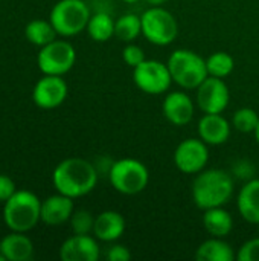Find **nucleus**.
I'll return each mask as SVG.
<instances>
[{
    "instance_id": "423d86ee",
    "label": "nucleus",
    "mask_w": 259,
    "mask_h": 261,
    "mask_svg": "<svg viewBox=\"0 0 259 261\" xmlns=\"http://www.w3.org/2000/svg\"><path fill=\"white\" fill-rule=\"evenodd\" d=\"M90 15V9L84 0H60L50 9L49 20L58 35L75 37L85 31Z\"/></svg>"
},
{
    "instance_id": "f03ea898",
    "label": "nucleus",
    "mask_w": 259,
    "mask_h": 261,
    "mask_svg": "<svg viewBox=\"0 0 259 261\" xmlns=\"http://www.w3.org/2000/svg\"><path fill=\"white\" fill-rule=\"evenodd\" d=\"M234 177L218 168L203 170L192 182V200L202 211L224 206L234 196Z\"/></svg>"
},
{
    "instance_id": "0eeeda50",
    "label": "nucleus",
    "mask_w": 259,
    "mask_h": 261,
    "mask_svg": "<svg viewBox=\"0 0 259 261\" xmlns=\"http://www.w3.org/2000/svg\"><path fill=\"white\" fill-rule=\"evenodd\" d=\"M142 35L156 46L171 44L179 34L176 17L162 6H150L142 15Z\"/></svg>"
},
{
    "instance_id": "9d476101",
    "label": "nucleus",
    "mask_w": 259,
    "mask_h": 261,
    "mask_svg": "<svg viewBox=\"0 0 259 261\" xmlns=\"http://www.w3.org/2000/svg\"><path fill=\"white\" fill-rule=\"evenodd\" d=\"M209 162L208 144L197 138L182 141L174 151V164L185 174H198Z\"/></svg>"
},
{
    "instance_id": "7ed1b4c3",
    "label": "nucleus",
    "mask_w": 259,
    "mask_h": 261,
    "mask_svg": "<svg viewBox=\"0 0 259 261\" xmlns=\"http://www.w3.org/2000/svg\"><path fill=\"white\" fill-rule=\"evenodd\" d=\"M3 222L15 232H29L41 222V200L27 190H17L3 203Z\"/></svg>"
},
{
    "instance_id": "c85d7f7f",
    "label": "nucleus",
    "mask_w": 259,
    "mask_h": 261,
    "mask_svg": "<svg viewBox=\"0 0 259 261\" xmlns=\"http://www.w3.org/2000/svg\"><path fill=\"white\" fill-rule=\"evenodd\" d=\"M238 261H259V237L247 240L237 252Z\"/></svg>"
},
{
    "instance_id": "f704fd0d",
    "label": "nucleus",
    "mask_w": 259,
    "mask_h": 261,
    "mask_svg": "<svg viewBox=\"0 0 259 261\" xmlns=\"http://www.w3.org/2000/svg\"><path fill=\"white\" fill-rule=\"evenodd\" d=\"M0 261H6V260H5V257H3V254H2V252H0Z\"/></svg>"
},
{
    "instance_id": "b1692460",
    "label": "nucleus",
    "mask_w": 259,
    "mask_h": 261,
    "mask_svg": "<svg viewBox=\"0 0 259 261\" xmlns=\"http://www.w3.org/2000/svg\"><path fill=\"white\" fill-rule=\"evenodd\" d=\"M142 34V20L136 14H125L114 21V37L131 43Z\"/></svg>"
},
{
    "instance_id": "7c9ffc66",
    "label": "nucleus",
    "mask_w": 259,
    "mask_h": 261,
    "mask_svg": "<svg viewBox=\"0 0 259 261\" xmlns=\"http://www.w3.org/2000/svg\"><path fill=\"white\" fill-rule=\"evenodd\" d=\"M15 191H17V187L14 180L6 174H0V202L5 203L9 197L14 196Z\"/></svg>"
},
{
    "instance_id": "39448f33",
    "label": "nucleus",
    "mask_w": 259,
    "mask_h": 261,
    "mask_svg": "<svg viewBox=\"0 0 259 261\" xmlns=\"http://www.w3.org/2000/svg\"><path fill=\"white\" fill-rule=\"evenodd\" d=\"M108 179L118 193L134 196L148 187L150 171L143 162L133 158H124L111 164Z\"/></svg>"
},
{
    "instance_id": "9b49d317",
    "label": "nucleus",
    "mask_w": 259,
    "mask_h": 261,
    "mask_svg": "<svg viewBox=\"0 0 259 261\" xmlns=\"http://www.w3.org/2000/svg\"><path fill=\"white\" fill-rule=\"evenodd\" d=\"M197 106L203 113H223L231 101V92L223 78L208 76L197 89Z\"/></svg>"
},
{
    "instance_id": "f3484780",
    "label": "nucleus",
    "mask_w": 259,
    "mask_h": 261,
    "mask_svg": "<svg viewBox=\"0 0 259 261\" xmlns=\"http://www.w3.org/2000/svg\"><path fill=\"white\" fill-rule=\"evenodd\" d=\"M127 228V222L124 216L118 211H104L95 217L93 236L99 242L111 243L119 240Z\"/></svg>"
},
{
    "instance_id": "c756f323",
    "label": "nucleus",
    "mask_w": 259,
    "mask_h": 261,
    "mask_svg": "<svg viewBox=\"0 0 259 261\" xmlns=\"http://www.w3.org/2000/svg\"><path fill=\"white\" fill-rule=\"evenodd\" d=\"M105 258L108 261H128L131 258V252L124 245H113L107 249Z\"/></svg>"
},
{
    "instance_id": "bb28decb",
    "label": "nucleus",
    "mask_w": 259,
    "mask_h": 261,
    "mask_svg": "<svg viewBox=\"0 0 259 261\" xmlns=\"http://www.w3.org/2000/svg\"><path fill=\"white\" fill-rule=\"evenodd\" d=\"M69 223L73 234H90L93 232L95 217L87 210H75Z\"/></svg>"
},
{
    "instance_id": "5701e85b",
    "label": "nucleus",
    "mask_w": 259,
    "mask_h": 261,
    "mask_svg": "<svg viewBox=\"0 0 259 261\" xmlns=\"http://www.w3.org/2000/svg\"><path fill=\"white\" fill-rule=\"evenodd\" d=\"M56 31L53 28V24L50 23V20H31L26 28H24V37L29 43L43 47L44 44L53 41L56 38Z\"/></svg>"
},
{
    "instance_id": "f257e3e1",
    "label": "nucleus",
    "mask_w": 259,
    "mask_h": 261,
    "mask_svg": "<svg viewBox=\"0 0 259 261\" xmlns=\"http://www.w3.org/2000/svg\"><path fill=\"white\" fill-rule=\"evenodd\" d=\"M52 184L56 193L78 199L95 190L98 184V171L87 159L67 158L55 167Z\"/></svg>"
},
{
    "instance_id": "aec40b11",
    "label": "nucleus",
    "mask_w": 259,
    "mask_h": 261,
    "mask_svg": "<svg viewBox=\"0 0 259 261\" xmlns=\"http://www.w3.org/2000/svg\"><path fill=\"white\" fill-rule=\"evenodd\" d=\"M203 228L212 237H226L234 229V219L223 206L203 211Z\"/></svg>"
},
{
    "instance_id": "a211bd4d",
    "label": "nucleus",
    "mask_w": 259,
    "mask_h": 261,
    "mask_svg": "<svg viewBox=\"0 0 259 261\" xmlns=\"http://www.w3.org/2000/svg\"><path fill=\"white\" fill-rule=\"evenodd\" d=\"M0 252L6 261H29L34 257V243L26 232L11 231L0 240Z\"/></svg>"
},
{
    "instance_id": "2f4dec72",
    "label": "nucleus",
    "mask_w": 259,
    "mask_h": 261,
    "mask_svg": "<svg viewBox=\"0 0 259 261\" xmlns=\"http://www.w3.org/2000/svg\"><path fill=\"white\" fill-rule=\"evenodd\" d=\"M150 6H162L163 3H166L168 0H145Z\"/></svg>"
},
{
    "instance_id": "20e7f679",
    "label": "nucleus",
    "mask_w": 259,
    "mask_h": 261,
    "mask_svg": "<svg viewBox=\"0 0 259 261\" xmlns=\"http://www.w3.org/2000/svg\"><path fill=\"white\" fill-rule=\"evenodd\" d=\"M166 64L169 67L172 81L182 89L194 90L209 76L206 60L189 49L174 50Z\"/></svg>"
},
{
    "instance_id": "6e6552de",
    "label": "nucleus",
    "mask_w": 259,
    "mask_h": 261,
    "mask_svg": "<svg viewBox=\"0 0 259 261\" xmlns=\"http://www.w3.org/2000/svg\"><path fill=\"white\" fill-rule=\"evenodd\" d=\"M76 61L75 47L64 40H53L40 47L37 55V66L43 75H66L72 70Z\"/></svg>"
},
{
    "instance_id": "4be33fe9",
    "label": "nucleus",
    "mask_w": 259,
    "mask_h": 261,
    "mask_svg": "<svg viewBox=\"0 0 259 261\" xmlns=\"http://www.w3.org/2000/svg\"><path fill=\"white\" fill-rule=\"evenodd\" d=\"M85 31L93 41H108L111 37H114V20L107 12H95L90 15Z\"/></svg>"
},
{
    "instance_id": "a878e982",
    "label": "nucleus",
    "mask_w": 259,
    "mask_h": 261,
    "mask_svg": "<svg viewBox=\"0 0 259 261\" xmlns=\"http://www.w3.org/2000/svg\"><path fill=\"white\" fill-rule=\"evenodd\" d=\"M259 122V115L256 110L250 109V107H243L238 109L234 113L232 118V125L235 130L241 132V133H253L256 125Z\"/></svg>"
},
{
    "instance_id": "cd10ccee",
    "label": "nucleus",
    "mask_w": 259,
    "mask_h": 261,
    "mask_svg": "<svg viewBox=\"0 0 259 261\" xmlns=\"http://www.w3.org/2000/svg\"><path fill=\"white\" fill-rule=\"evenodd\" d=\"M122 58H124V61L130 66V67H136V66H139L142 61H145L147 58H145V52H143V49L140 47V46H137V44H133V43H128L125 47H124V50H122Z\"/></svg>"
},
{
    "instance_id": "c9c22d12",
    "label": "nucleus",
    "mask_w": 259,
    "mask_h": 261,
    "mask_svg": "<svg viewBox=\"0 0 259 261\" xmlns=\"http://www.w3.org/2000/svg\"><path fill=\"white\" fill-rule=\"evenodd\" d=\"M258 226H259V223H258Z\"/></svg>"
},
{
    "instance_id": "dca6fc26",
    "label": "nucleus",
    "mask_w": 259,
    "mask_h": 261,
    "mask_svg": "<svg viewBox=\"0 0 259 261\" xmlns=\"http://www.w3.org/2000/svg\"><path fill=\"white\" fill-rule=\"evenodd\" d=\"M231 124L221 113H205L198 121V136L208 145H221L231 136Z\"/></svg>"
},
{
    "instance_id": "412c9836",
    "label": "nucleus",
    "mask_w": 259,
    "mask_h": 261,
    "mask_svg": "<svg viewBox=\"0 0 259 261\" xmlns=\"http://www.w3.org/2000/svg\"><path fill=\"white\" fill-rule=\"evenodd\" d=\"M198 261H232L237 258L232 246L221 237H212L205 240L195 251Z\"/></svg>"
},
{
    "instance_id": "1a4fd4ad",
    "label": "nucleus",
    "mask_w": 259,
    "mask_h": 261,
    "mask_svg": "<svg viewBox=\"0 0 259 261\" xmlns=\"http://www.w3.org/2000/svg\"><path fill=\"white\" fill-rule=\"evenodd\" d=\"M134 84L148 95H162L169 90L172 76L168 64L157 60H145L133 69Z\"/></svg>"
},
{
    "instance_id": "6ab92c4d",
    "label": "nucleus",
    "mask_w": 259,
    "mask_h": 261,
    "mask_svg": "<svg viewBox=\"0 0 259 261\" xmlns=\"http://www.w3.org/2000/svg\"><path fill=\"white\" fill-rule=\"evenodd\" d=\"M240 216L252 225L259 223V179H252L243 185L237 197Z\"/></svg>"
},
{
    "instance_id": "72a5a7b5",
    "label": "nucleus",
    "mask_w": 259,
    "mask_h": 261,
    "mask_svg": "<svg viewBox=\"0 0 259 261\" xmlns=\"http://www.w3.org/2000/svg\"><path fill=\"white\" fill-rule=\"evenodd\" d=\"M122 2H125V3H137L140 0H122Z\"/></svg>"
},
{
    "instance_id": "ddd939ff",
    "label": "nucleus",
    "mask_w": 259,
    "mask_h": 261,
    "mask_svg": "<svg viewBox=\"0 0 259 261\" xmlns=\"http://www.w3.org/2000/svg\"><path fill=\"white\" fill-rule=\"evenodd\" d=\"M99 254L98 239L90 237V234H73L60 248L63 261H96Z\"/></svg>"
},
{
    "instance_id": "2eb2a0df",
    "label": "nucleus",
    "mask_w": 259,
    "mask_h": 261,
    "mask_svg": "<svg viewBox=\"0 0 259 261\" xmlns=\"http://www.w3.org/2000/svg\"><path fill=\"white\" fill-rule=\"evenodd\" d=\"M73 211V199L56 193L41 202V222L47 226H61L70 220Z\"/></svg>"
},
{
    "instance_id": "f8f14e48",
    "label": "nucleus",
    "mask_w": 259,
    "mask_h": 261,
    "mask_svg": "<svg viewBox=\"0 0 259 261\" xmlns=\"http://www.w3.org/2000/svg\"><path fill=\"white\" fill-rule=\"evenodd\" d=\"M69 93L67 83L60 75H43L32 89V101L37 107L52 110L60 107Z\"/></svg>"
},
{
    "instance_id": "473e14b6",
    "label": "nucleus",
    "mask_w": 259,
    "mask_h": 261,
    "mask_svg": "<svg viewBox=\"0 0 259 261\" xmlns=\"http://www.w3.org/2000/svg\"><path fill=\"white\" fill-rule=\"evenodd\" d=\"M253 135H255V139H256V142L259 144V122H258V125H256V128H255V132H253Z\"/></svg>"
},
{
    "instance_id": "4468645a",
    "label": "nucleus",
    "mask_w": 259,
    "mask_h": 261,
    "mask_svg": "<svg viewBox=\"0 0 259 261\" xmlns=\"http://www.w3.org/2000/svg\"><path fill=\"white\" fill-rule=\"evenodd\" d=\"M162 110L168 122L182 127L192 121L195 113V104L188 93L176 90V92H169L165 96Z\"/></svg>"
},
{
    "instance_id": "393cba45",
    "label": "nucleus",
    "mask_w": 259,
    "mask_h": 261,
    "mask_svg": "<svg viewBox=\"0 0 259 261\" xmlns=\"http://www.w3.org/2000/svg\"><path fill=\"white\" fill-rule=\"evenodd\" d=\"M206 67L211 76L226 78L234 72L235 61L234 57L227 52H214L206 58Z\"/></svg>"
}]
</instances>
